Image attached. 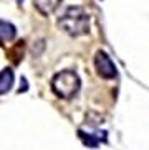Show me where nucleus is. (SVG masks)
Listing matches in <instances>:
<instances>
[{"label": "nucleus", "instance_id": "1", "mask_svg": "<svg viewBox=\"0 0 149 150\" xmlns=\"http://www.w3.org/2000/svg\"><path fill=\"white\" fill-rule=\"evenodd\" d=\"M58 27L70 36H80L90 31V17L81 7H68L58 20Z\"/></svg>", "mask_w": 149, "mask_h": 150}, {"label": "nucleus", "instance_id": "2", "mask_svg": "<svg viewBox=\"0 0 149 150\" xmlns=\"http://www.w3.org/2000/svg\"><path fill=\"white\" fill-rule=\"evenodd\" d=\"M80 86H81V81H80L78 74L70 69L57 73L52 79L53 93L63 99H70V97L76 96L80 91Z\"/></svg>", "mask_w": 149, "mask_h": 150}, {"label": "nucleus", "instance_id": "3", "mask_svg": "<svg viewBox=\"0 0 149 150\" xmlns=\"http://www.w3.org/2000/svg\"><path fill=\"white\" fill-rule=\"evenodd\" d=\"M95 66H96L98 74L101 78H105V79H113L118 74L114 63L111 61V58L105 51H98L96 53V56H95Z\"/></svg>", "mask_w": 149, "mask_h": 150}, {"label": "nucleus", "instance_id": "4", "mask_svg": "<svg viewBox=\"0 0 149 150\" xmlns=\"http://www.w3.org/2000/svg\"><path fill=\"white\" fill-rule=\"evenodd\" d=\"M60 2H62V0H35L33 4H35V8L38 10L42 15H50L58 8Z\"/></svg>", "mask_w": 149, "mask_h": 150}, {"label": "nucleus", "instance_id": "5", "mask_svg": "<svg viewBox=\"0 0 149 150\" xmlns=\"http://www.w3.org/2000/svg\"><path fill=\"white\" fill-rule=\"evenodd\" d=\"M13 84V71L10 68H5V69L0 71V94L9 93L12 89Z\"/></svg>", "mask_w": 149, "mask_h": 150}, {"label": "nucleus", "instance_id": "6", "mask_svg": "<svg viewBox=\"0 0 149 150\" xmlns=\"http://www.w3.org/2000/svg\"><path fill=\"white\" fill-rule=\"evenodd\" d=\"M17 35V30L12 23L0 20V41H12Z\"/></svg>", "mask_w": 149, "mask_h": 150}, {"label": "nucleus", "instance_id": "7", "mask_svg": "<svg viewBox=\"0 0 149 150\" xmlns=\"http://www.w3.org/2000/svg\"><path fill=\"white\" fill-rule=\"evenodd\" d=\"M80 137L83 139V142L86 144L88 147H98V140H95L91 135H88V137H86V134H83L81 130H80Z\"/></svg>", "mask_w": 149, "mask_h": 150}, {"label": "nucleus", "instance_id": "8", "mask_svg": "<svg viewBox=\"0 0 149 150\" xmlns=\"http://www.w3.org/2000/svg\"><path fill=\"white\" fill-rule=\"evenodd\" d=\"M15 2H18V4H22V2H23V0H15Z\"/></svg>", "mask_w": 149, "mask_h": 150}]
</instances>
